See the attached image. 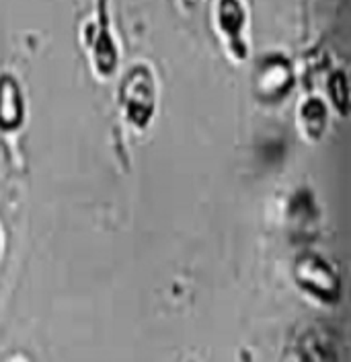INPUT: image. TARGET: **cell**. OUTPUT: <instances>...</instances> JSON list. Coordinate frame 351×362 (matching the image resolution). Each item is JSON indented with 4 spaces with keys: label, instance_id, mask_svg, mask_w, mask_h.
<instances>
[{
    "label": "cell",
    "instance_id": "1",
    "mask_svg": "<svg viewBox=\"0 0 351 362\" xmlns=\"http://www.w3.org/2000/svg\"><path fill=\"white\" fill-rule=\"evenodd\" d=\"M117 107L130 130L144 132L150 128L158 107V89L150 68L133 66L124 76L117 89Z\"/></svg>",
    "mask_w": 351,
    "mask_h": 362
},
{
    "label": "cell",
    "instance_id": "2",
    "mask_svg": "<svg viewBox=\"0 0 351 362\" xmlns=\"http://www.w3.org/2000/svg\"><path fill=\"white\" fill-rule=\"evenodd\" d=\"M218 29L224 35V42L232 58L244 60L246 58V11L241 0H220L218 2Z\"/></svg>",
    "mask_w": 351,
    "mask_h": 362
},
{
    "label": "cell",
    "instance_id": "3",
    "mask_svg": "<svg viewBox=\"0 0 351 362\" xmlns=\"http://www.w3.org/2000/svg\"><path fill=\"white\" fill-rule=\"evenodd\" d=\"M25 122V101L13 76H0V130L15 132Z\"/></svg>",
    "mask_w": 351,
    "mask_h": 362
},
{
    "label": "cell",
    "instance_id": "4",
    "mask_svg": "<svg viewBox=\"0 0 351 362\" xmlns=\"http://www.w3.org/2000/svg\"><path fill=\"white\" fill-rule=\"evenodd\" d=\"M298 126L304 140L308 142L321 140L327 128V107L323 105V101H319L316 97H308L298 110Z\"/></svg>",
    "mask_w": 351,
    "mask_h": 362
},
{
    "label": "cell",
    "instance_id": "5",
    "mask_svg": "<svg viewBox=\"0 0 351 362\" xmlns=\"http://www.w3.org/2000/svg\"><path fill=\"white\" fill-rule=\"evenodd\" d=\"M0 251H2V239H0Z\"/></svg>",
    "mask_w": 351,
    "mask_h": 362
}]
</instances>
